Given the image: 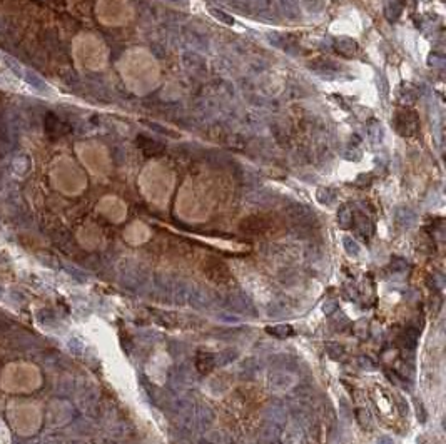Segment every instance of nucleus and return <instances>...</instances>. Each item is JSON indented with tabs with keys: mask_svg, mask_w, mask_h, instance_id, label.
I'll list each match as a JSON object with an SVG mask.
<instances>
[{
	"mask_svg": "<svg viewBox=\"0 0 446 444\" xmlns=\"http://www.w3.org/2000/svg\"><path fill=\"white\" fill-rule=\"evenodd\" d=\"M194 368L199 374L206 376V374H211L213 371L218 368V354L209 351H197L196 358H194Z\"/></svg>",
	"mask_w": 446,
	"mask_h": 444,
	"instance_id": "9",
	"label": "nucleus"
},
{
	"mask_svg": "<svg viewBox=\"0 0 446 444\" xmlns=\"http://www.w3.org/2000/svg\"><path fill=\"white\" fill-rule=\"evenodd\" d=\"M418 337H420V331L415 327H408L406 331L401 334V344L404 349L413 351L418 344Z\"/></svg>",
	"mask_w": 446,
	"mask_h": 444,
	"instance_id": "16",
	"label": "nucleus"
},
{
	"mask_svg": "<svg viewBox=\"0 0 446 444\" xmlns=\"http://www.w3.org/2000/svg\"><path fill=\"white\" fill-rule=\"evenodd\" d=\"M281 438H283L284 444H307L306 431L297 423L288 426Z\"/></svg>",
	"mask_w": 446,
	"mask_h": 444,
	"instance_id": "12",
	"label": "nucleus"
},
{
	"mask_svg": "<svg viewBox=\"0 0 446 444\" xmlns=\"http://www.w3.org/2000/svg\"><path fill=\"white\" fill-rule=\"evenodd\" d=\"M326 352H328L329 358H333V359H336V361L343 359L344 354H346L344 347L339 346L338 342H328V344H326Z\"/></svg>",
	"mask_w": 446,
	"mask_h": 444,
	"instance_id": "25",
	"label": "nucleus"
},
{
	"mask_svg": "<svg viewBox=\"0 0 446 444\" xmlns=\"http://www.w3.org/2000/svg\"><path fill=\"white\" fill-rule=\"evenodd\" d=\"M0 59H2L3 65H5L17 79H22V77H24V67L20 65V62H18L17 59L7 56V54H0Z\"/></svg>",
	"mask_w": 446,
	"mask_h": 444,
	"instance_id": "18",
	"label": "nucleus"
},
{
	"mask_svg": "<svg viewBox=\"0 0 446 444\" xmlns=\"http://www.w3.org/2000/svg\"><path fill=\"white\" fill-rule=\"evenodd\" d=\"M266 332L273 337H278V339H286V337H291L294 334V329L291 324H276V326L266 327Z\"/></svg>",
	"mask_w": 446,
	"mask_h": 444,
	"instance_id": "15",
	"label": "nucleus"
},
{
	"mask_svg": "<svg viewBox=\"0 0 446 444\" xmlns=\"http://www.w3.org/2000/svg\"><path fill=\"white\" fill-rule=\"evenodd\" d=\"M336 311H338V303H336V301H326V303L323 304V313L326 316L334 314Z\"/></svg>",
	"mask_w": 446,
	"mask_h": 444,
	"instance_id": "31",
	"label": "nucleus"
},
{
	"mask_svg": "<svg viewBox=\"0 0 446 444\" xmlns=\"http://www.w3.org/2000/svg\"><path fill=\"white\" fill-rule=\"evenodd\" d=\"M223 306L229 313L234 314H246V316H256V308L252 304L251 297L244 292H231L223 299Z\"/></svg>",
	"mask_w": 446,
	"mask_h": 444,
	"instance_id": "3",
	"label": "nucleus"
},
{
	"mask_svg": "<svg viewBox=\"0 0 446 444\" xmlns=\"http://www.w3.org/2000/svg\"><path fill=\"white\" fill-rule=\"evenodd\" d=\"M22 79H24L30 87H34L39 94H47L50 90V87L45 84V80L42 79V77H40L39 74H35L34 70H30V68H27V70L24 68V77H22Z\"/></svg>",
	"mask_w": 446,
	"mask_h": 444,
	"instance_id": "13",
	"label": "nucleus"
},
{
	"mask_svg": "<svg viewBox=\"0 0 446 444\" xmlns=\"http://www.w3.org/2000/svg\"><path fill=\"white\" fill-rule=\"evenodd\" d=\"M338 221L343 227H349L353 224V212L348 207H341L338 214Z\"/></svg>",
	"mask_w": 446,
	"mask_h": 444,
	"instance_id": "27",
	"label": "nucleus"
},
{
	"mask_svg": "<svg viewBox=\"0 0 446 444\" xmlns=\"http://www.w3.org/2000/svg\"><path fill=\"white\" fill-rule=\"evenodd\" d=\"M259 369H261L259 361L254 359V358L246 359L244 363L241 364V373L244 374V376H254V374H256Z\"/></svg>",
	"mask_w": 446,
	"mask_h": 444,
	"instance_id": "22",
	"label": "nucleus"
},
{
	"mask_svg": "<svg viewBox=\"0 0 446 444\" xmlns=\"http://www.w3.org/2000/svg\"><path fill=\"white\" fill-rule=\"evenodd\" d=\"M237 356H239L237 349H226V351H223L221 354H218V366L232 364L234 361L237 359Z\"/></svg>",
	"mask_w": 446,
	"mask_h": 444,
	"instance_id": "23",
	"label": "nucleus"
},
{
	"mask_svg": "<svg viewBox=\"0 0 446 444\" xmlns=\"http://www.w3.org/2000/svg\"><path fill=\"white\" fill-rule=\"evenodd\" d=\"M415 411H416V419L420 421V423H426V418H428V413H426V409H425V404H423V402L418 399L416 402H415Z\"/></svg>",
	"mask_w": 446,
	"mask_h": 444,
	"instance_id": "29",
	"label": "nucleus"
},
{
	"mask_svg": "<svg viewBox=\"0 0 446 444\" xmlns=\"http://www.w3.org/2000/svg\"><path fill=\"white\" fill-rule=\"evenodd\" d=\"M376 444H394V441L389 436H379Z\"/></svg>",
	"mask_w": 446,
	"mask_h": 444,
	"instance_id": "35",
	"label": "nucleus"
},
{
	"mask_svg": "<svg viewBox=\"0 0 446 444\" xmlns=\"http://www.w3.org/2000/svg\"><path fill=\"white\" fill-rule=\"evenodd\" d=\"M69 274H71V276L75 279L77 282H85L87 281V276L85 274H82L79 269H74V267H69Z\"/></svg>",
	"mask_w": 446,
	"mask_h": 444,
	"instance_id": "33",
	"label": "nucleus"
},
{
	"mask_svg": "<svg viewBox=\"0 0 446 444\" xmlns=\"http://www.w3.org/2000/svg\"><path fill=\"white\" fill-rule=\"evenodd\" d=\"M259 436H261V441H263L264 444L279 443V439H281V436H283V431H281V428H278V426L266 424L264 428L259 431Z\"/></svg>",
	"mask_w": 446,
	"mask_h": 444,
	"instance_id": "14",
	"label": "nucleus"
},
{
	"mask_svg": "<svg viewBox=\"0 0 446 444\" xmlns=\"http://www.w3.org/2000/svg\"><path fill=\"white\" fill-rule=\"evenodd\" d=\"M358 363H360L361 368L366 369V371H373L374 369V363L370 358H366V356H361V358L358 359Z\"/></svg>",
	"mask_w": 446,
	"mask_h": 444,
	"instance_id": "32",
	"label": "nucleus"
},
{
	"mask_svg": "<svg viewBox=\"0 0 446 444\" xmlns=\"http://www.w3.org/2000/svg\"><path fill=\"white\" fill-rule=\"evenodd\" d=\"M408 260H404L403 257H393L391 262H389V267H391V271L394 272H404L408 269Z\"/></svg>",
	"mask_w": 446,
	"mask_h": 444,
	"instance_id": "28",
	"label": "nucleus"
},
{
	"mask_svg": "<svg viewBox=\"0 0 446 444\" xmlns=\"http://www.w3.org/2000/svg\"><path fill=\"white\" fill-rule=\"evenodd\" d=\"M204 274L211 282L219 286H229L232 282V274L229 267L221 260H209L204 264Z\"/></svg>",
	"mask_w": 446,
	"mask_h": 444,
	"instance_id": "4",
	"label": "nucleus"
},
{
	"mask_svg": "<svg viewBox=\"0 0 446 444\" xmlns=\"http://www.w3.org/2000/svg\"><path fill=\"white\" fill-rule=\"evenodd\" d=\"M289 311H291V306H289L286 299H276L271 303L268 314L271 317H283V316H286Z\"/></svg>",
	"mask_w": 446,
	"mask_h": 444,
	"instance_id": "17",
	"label": "nucleus"
},
{
	"mask_svg": "<svg viewBox=\"0 0 446 444\" xmlns=\"http://www.w3.org/2000/svg\"><path fill=\"white\" fill-rule=\"evenodd\" d=\"M191 287H192L191 282L184 281V279H176V281H174V287H172L171 303H174L176 306H187V303H189Z\"/></svg>",
	"mask_w": 446,
	"mask_h": 444,
	"instance_id": "11",
	"label": "nucleus"
},
{
	"mask_svg": "<svg viewBox=\"0 0 446 444\" xmlns=\"http://www.w3.org/2000/svg\"><path fill=\"white\" fill-rule=\"evenodd\" d=\"M263 414L266 421H268V424L278 426V428H283L288 423V418H289L288 407L279 404V402H271V404H268Z\"/></svg>",
	"mask_w": 446,
	"mask_h": 444,
	"instance_id": "8",
	"label": "nucleus"
},
{
	"mask_svg": "<svg viewBox=\"0 0 446 444\" xmlns=\"http://www.w3.org/2000/svg\"><path fill=\"white\" fill-rule=\"evenodd\" d=\"M40 384V371L30 363H10L0 374V387L5 392H32Z\"/></svg>",
	"mask_w": 446,
	"mask_h": 444,
	"instance_id": "1",
	"label": "nucleus"
},
{
	"mask_svg": "<svg viewBox=\"0 0 446 444\" xmlns=\"http://www.w3.org/2000/svg\"><path fill=\"white\" fill-rule=\"evenodd\" d=\"M398 409L401 416H408V413H410V407H408V402L404 397H398Z\"/></svg>",
	"mask_w": 446,
	"mask_h": 444,
	"instance_id": "34",
	"label": "nucleus"
},
{
	"mask_svg": "<svg viewBox=\"0 0 446 444\" xmlns=\"http://www.w3.org/2000/svg\"><path fill=\"white\" fill-rule=\"evenodd\" d=\"M268 384H269V387L273 389V391L283 392V391H289V389H293L294 386H296V378H294L291 373H288V371L278 369V371H273V373L269 374Z\"/></svg>",
	"mask_w": 446,
	"mask_h": 444,
	"instance_id": "7",
	"label": "nucleus"
},
{
	"mask_svg": "<svg viewBox=\"0 0 446 444\" xmlns=\"http://www.w3.org/2000/svg\"><path fill=\"white\" fill-rule=\"evenodd\" d=\"M12 429L20 436H32L42 424V411L32 401H12L7 407Z\"/></svg>",
	"mask_w": 446,
	"mask_h": 444,
	"instance_id": "2",
	"label": "nucleus"
},
{
	"mask_svg": "<svg viewBox=\"0 0 446 444\" xmlns=\"http://www.w3.org/2000/svg\"><path fill=\"white\" fill-rule=\"evenodd\" d=\"M356 421H358V424H360L363 429H371V428H373V419H371V414H370V411L365 409V407H360V409H356Z\"/></svg>",
	"mask_w": 446,
	"mask_h": 444,
	"instance_id": "21",
	"label": "nucleus"
},
{
	"mask_svg": "<svg viewBox=\"0 0 446 444\" xmlns=\"http://www.w3.org/2000/svg\"><path fill=\"white\" fill-rule=\"evenodd\" d=\"M356 227H358V232L363 236H370L371 231H373V226H371L370 219L365 217V216H358L356 217Z\"/></svg>",
	"mask_w": 446,
	"mask_h": 444,
	"instance_id": "26",
	"label": "nucleus"
},
{
	"mask_svg": "<svg viewBox=\"0 0 446 444\" xmlns=\"http://www.w3.org/2000/svg\"><path fill=\"white\" fill-rule=\"evenodd\" d=\"M218 319L219 321H224V322H229V324H239L241 322V317L232 313H229V311H226V313L223 314H218Z\"/></svg>",
	"mask_w": 446,
	"mask_h": 444,
	"instance_id": "30",
	"label": "nucleus"
},
{
	"mask_svg": "<svg viewBox=\"0 0 446 444\" xmlns=\"http://www.w3.org/2000/svg\"><path fill=\"white\" fill-rule=\"evenodd\" d=\"M214 294L209 289L202 286H197V284H192L191 287V294H189V303L187 306H191L192 309H209L214 303Z\"/></svg>",
	"mask_w": 446,
	"mask_h": 444,
	"instance_id": "6",
	"label": "nucleus"
},
{
	"mask_svg": "<svg viewBox=\"0 0 446 444\" xmlns=\"http://www.w3.org/2000/svg\"><path fill=\"white\" fill-rule=\"evenodd\" d=\"M291 216L296 219V221L306 222V221H309V219L312 217V214H311L309 209L304 207V205H296V207L291 209Z\"/></svg>",
	"mask_w": 446,
	"mask_h": 444,
	"instance_id": "24",
	"label": "nucleus"
},
{
	"mask_svg": "<svg viewBox=\"0 0 446 444\" xmlns=\"http://www.w3.org/2000/svg\"><path fill=\"white\" fill-rule=\"evenodd\" d=\"M343 246H344V251L348 253V255H351V257H360L361 255V246L358 244V242L355 239H351V237H343Z\"/></svg>",
	"mask_w": 446,
	"mask_h": 444,
	"instance_id": "20",
	"label": "nucleus"
},
{
	"mask_svg": "<svg viewBox=\"0 0 446 444\" xmlns=\"http://www.w3.org/2000/svg\"><path fill=\"white\" fill-rule=\"evenodd\" d=\"M194 418L197 429H209L216 423V413L214 409L208 404H196L194 406Z\"/></svg>",
	"mask_w": 446,
	"mask_h": 444,
	"instance_id": "10",
	"label": "nucleus"
},
{
	"mask_svg": "<svg viewBox=\"0 0 446 444\" xmlns=\"http://www.w3.org/2000/svg\"><path fill=\"white\" fill-rule=\"evenodd\" d=\"M174 281L171 276L167 274H155V277L152 279L150 286L154 287V296L155 299L160 301V303H171V297H172V287H174Z\"/></svg>",
	"mask_w": 446,
	"mask_h": 444,
	"instance_id": "5",
	"label": "nucleus"
},
{
	"mask_svg": "<svg viewBox=\"0 0 446 444\" xmlns=\"http://www.w3.org/2000/svg\"><path fill=\"white\" fill-rule=\"evenodd\" d=\"M242 229H244V232H249V234H259L266 229V222L261 217H249L242 222Z\"/></svg>",
	"mask_w": 446,
	"mask_h": 444,
	"instance_id": "19",
	"label": "nucleus"
}]
</instances>
